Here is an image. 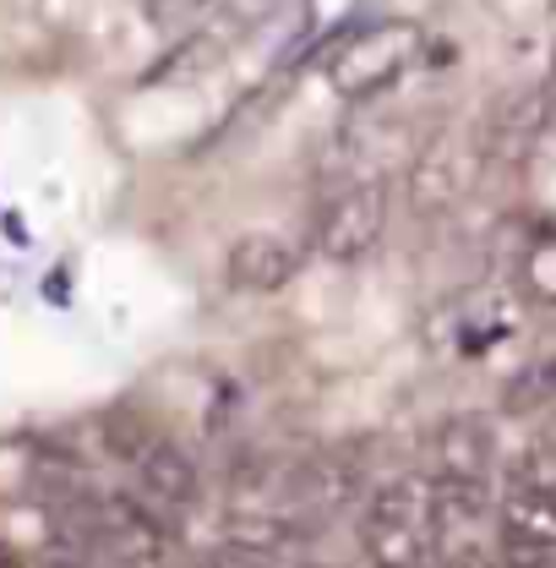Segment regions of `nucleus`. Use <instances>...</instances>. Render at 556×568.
I'll list each match as a JSON object with an SVG mask.
<instances>
[{"label":"nucleus","mask_w":556,"mask_h":568,"mask_svg":"<svg viewBox=\"0 0 556 568\" xmlns=\"http://www.w3.org/2000/svg\"><path fill=\"white\" fill-rule=\"evenodd\" d=\"M360 552L371 564H431L436 536H431V476L404 470L388 476L360 508Z\"/></svg>","instance_id":"1"},{"label":"nucleus","mask_w":556,"mask_h":568,"mask_svg":"<svg viewBox=\"0 0 556 568\" xmlns=\"http://www.w3.org/2000/svg\"><path fill=\"white\" fill-rule=\"evenodd\" d=\"M420 50H425V33L415 22H365V28L344 33L339 50L328 55V82L339 99L360 104V99L382 93L388 82H399Z\"/></svg>","instance_id":"2"},{"label":"nucleus","mask_w":556,"mask_h":568,"mask_svg":"<svg viewBox=\"0 0 556 568\" xmlns=\"http://www.w3.org/2000/svg\"><path fill=\"white\" fill-rule=\"evenodd\" d=\"M388 230V186L377 175L344 181L333 192H322V203L311 213V246L328 263H360L377 252Z\"/></svg>","instance_id":"3"},{"label":"nucleus","mask_w":556,"mask_h":568,"mask_svg":"<svg viewBox=\"0 0 556 568\" xmlns=\"http://www.w3.org/2000/svg\"><path fill=\"white\" fill-rule=\"evenodd\" d=\"M496 547L507 564H556V487L513 476L496 503Z\"/></svg>","instance_id":"4"},{"label":"nucleus","mask_w":556,"mask_h":568,"mask_svg":"<svg viewBox=\"0 0 556 568\" xmlns=\"http://www.w3.org/2000/svg\"><path fill=\"white\" fill-rule=\"evenodd\" d=\"M486 525H496L486 481H475V476H431V536H436V558H447V564L481 558Z\"/></svg>","instance_id":"5"},{"label":"nucleus","mask_w":556,"mask_h":568,"mask_svg":"<svg viewBox=\"0 0 556 568\" xmlns=\"http://www.w3.org/2000/svg\"><path fill=\"white\" fill-rule=\"evenodd\" d=\"M475 148L459 126H442L436 138H425V148L410 164V209L415 213H447L453 203H464V192L475 186Z\"/></svg>","instance_id":"6"},{"label":"nucleus","mask_w":556,"mask_h":568,"mask_svg":"<svg viewBox=\"0 0 556 568\" xmlns=\"http://www.w3.org/2000/svg\"><path fill=\"white\" fill-rule=\"evenodd\" d=\"M121 465H132V476H137V487L147 493L153 508H192V503L203 497V470H197V459H192L181 443L158 437V432H147Z\"/></svg>","instance_id":"7"},{"label":"nucleus","mask_w":556,"mask_h":568,"mask_svg":"<svg viewBox=\"0 0 556 568\" xmlns=\"http://www.w3.org/2000/svg\"><path fill=\"white\" fill-rule=\"evenodd\" d=\"M360 497V476L344 459H295L284 465V503L278 514L289 519H328Z\"/></svg>","instance_id":"8"},{"label":"nucleus","mask_w":556,"mask_h":568,"mask_svg":"<svg viewBox=\"0 0 556 568\" xmlns=\"http://www.w3.org/2000/svg\"><path fill=\"white\" fill-rule=\"evenodd\" d=\"M306 558V530L289 514H235L218 564H295Z\"/></svg>","instance_id":"9"},{"label":"nucleus","mask_w":556,"mask_h":568,"mask_svg":"<svg viewBox=\"0 0 556 568\" xmlns=\"http://www.w3.org/2000/svg\"><path fill=\"white\" fill-rule=\"evenodd\" d=\"M295 268H300V252L278 235H240L224 257V280L240 295H278L295 280Z\"/></svg>","instance_id":"10"},{"label":"nucleus","mask_w":556,"mask_h":568,"mask_svg":"<svg viewBox=\"0 0 556 568\" xmlns=\"http://www.w3.org/2000/svg\"><path fill=\"white\" fill-rule=\"evenodd\" d=\"M496 465V437L481 416H447L436 426V476H475L486 481Z\"/></svg>","instance_id":"11"},{"label":"nucleus","mask_w":556,"mask_h":568,"mask_svg":"<svg viewBox=\"0 0 556 568\" xmlns=\"http://www.w3.org/2000/svg\"><path fill=\"white\" fill-rule=\"evenodd\" d=\"M224 61V33L218 28H197V33H186L175 50H164L147 77H142V88H158V82H197L203 71H213Z\"/></svg>","instance_id":"12"},{"label":"nucleus","mask_w":556,"mask_h":568,"mask_svg":"<svg viewBox=\"0 0 556 568\" xmlns=\"http://www.w3.org/2000/svg\"><path fill=\"white\" fill-rule=\"evenodd\" d=\"M197 6H213V0H147L153 17H181V11H197Z\"/></svg>","instance_id":"13"},{"label":"nucleus","mask_w":556,"mask_h":568,"mask_svg":"<svg viewBox=\"0 0 556 568\" xmlns=\"http://www.w3.org/2000/svg\"><path fill=\"white\" fill-rule=\"evenodd\" d=\"M546 443H552V454H556V432H552V437H546Z\"/></svg>","instance_id":"14"}]
</instances>
